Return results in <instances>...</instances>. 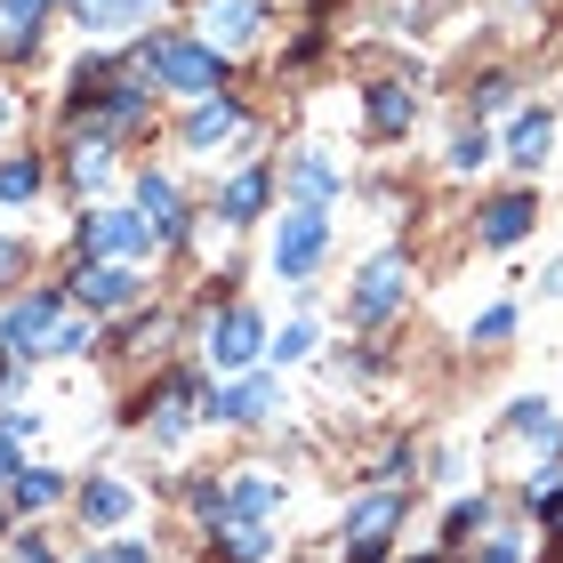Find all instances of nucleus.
I'll return each mask as SVG.
<instances>
[{"label": "nucleus", "mask_w": 563, "mask_h": 563, "mask_svg": "<svg viewBox=\"0 0 563 563\" xmlns=\"http://www.w3.org/2000/svg\"><path fill=\"white\" fill-rule=\"evenodd\" d=\"M48 9H57V0H0V16L16 24V33H9V48H24V41H33V24H41Z\"/></svg>", "instance_id": "nucleus-29"}, {"label": "nucleus", "mask_w": 563, "mask_h": 563, "mask_svg": "<svg viewBox=\"0 0 563 563\" xmlns=\"http://www.w3.org/2000/svg\"><path fill=\"white\" fill-rule=\"evenodd\" d=\"M89 346H97V314L81 306V314H57V330H48L41 354H89Z\"/></svg>", "instance_id": "nucleus-24"}, {"label": "nucleus", "mask_w": 563, "mask_h": 563, "mask_svg": "<svg viewBox=\"0 0 563 563\" xmlns=\"http://www.w3.org/2000/svg\"><path fill=\"white\" fill-rule=\"evenodd\" d=\"M194 402H201V387H194V378H169L162 395H145V427L162 434V443H177V434L194 427Z\"/></svg>", "instance_id": "nucleus-14"}, {"label": "nucleus", "mask_w": 563, "mask_h": 563, "mask_svg": "<svg viewBox=\"0 0 563 563\" xmlns=\"http://www.w3.org/2000/svg\"><path fill=\"white\" fill-rule=\"evenodd\" d=\"M427 563H434V555H427Z\"/></svg>", "instance_id": "nucleus-42"}, {"label": "nucleus", "mask_w": 563, "mask_h": 563, "mask_svg": "<svg viewBox=\"0 0 563 563\" xmlns=\"http://www.w3.org/2000/svg\"><path fill=\"white\" fill-rule=\"evenodd\" d=\"M322 250H330V210H314V201L282 210V234H274V274L282 282H306L322 266Z\"/></svg>", "instance_id": "nucleus-2"}, {"label": "nucleus", "mask_w": 563, "mask_h": 563, "mask_svg": "<svg viewBox=\"0 0 563 563\" xmlns=\"http://www.w3.org/2000/svg\"><path fill=\"white\" fill-rule=\"evenodd\" d=\"M492 162V137L483 130H459V145H451V169H483Z\"/></svg>", "instance_id": "nucleus-30"}, {"label": "nucleus", "mask_w": 563, "mask_h": 563, "mask_svg": "<svg viewBox=\"0 0 563 563\" xmlns=\"http://www.w3.org/2000/svg\"><path fill=\"white\" fill-rule=\"evenodd\" d=\"M290 194L314 201V210H330V194H339V162H330V153H298V162H290Z\"/></svg>", "instance_id": "nucleus-18"}, {"label": "nucleus", "mask_w": 563, "mask_h": 563, "mask_svg": "<svg viewBox=\"0 0 563 563\" xmlns=\"http://www.w3.org/2000/svg\"><path fill=\"white\" fill-rule=\"evenodd\" d=\"M65 499V475L57 467H16L9 475V507H24V516H41V507Z\"/></svg>", "instance_id": "nucleus-19"}, {"label": "nucleus", "mask_w": 563, "mask_h": 563, "mask_svg": "<svg viewBox=\"0 0 563 563\" xmlns=\"http://www.w3.org/2000/svg\"><path fill=\"white\" fill-rule=\"evenodd\" d=\"M73 298H81L89 314H121V306L145 298V282H137V266H121V258H81V274H73Z\"/></svg>", "instance_id": "nucleus-6"}, {"label": "nucleus", "mask_w": 563, "mask_h": 563, "mask_svg": "<svg viewBox=\"0 0 563 563\" xmlns=\"http://www.w3.org/2000/svg\"><path fill=\"white\" fill-rule=\"evenodd\" d=\"M266 194H274V169H242L234 186L218 194V225H250V218L266 210Z\"/></svg>", "instance_id": "nucleus-16"}, {"label": "nucleus", "mask_w": 563, "mask_h": 563, "mask_svg": "<svg viewBox=\"0 0 563 563\" xmlns=\"http://www.w3.org/2000/svg\"><path fill=\"white\" fill-rule=\"evenodd\" d=\"M16 266H24V250H16V242H0V274H16Z\"/></svg>", "instance_id": "nucleus-39"}, {"label": "nucleus", "mask_w": 563, "mask_h": 563, "mask_svg": "<svg viewBox=\"0 0 563 563\" xmlns=\"http://www.w3.org/2000/svg\"><path fill=\"white\" fill-rule=\"evenodd\" d=\"M137 218L153 225V242H177V234H186V201H177V186H169V177H137Z\"/></svg>", "instance_id": "nucleus-13"}, {"label": "nucleus", "mask_w": 563, "mask_h": 563, "mask_svg": "<svg viewBox=\"0 0 563 563\" xmlns=\"http://www.w3.org/2000/svg\"><path fill=\"white\" fill-rule=\"evenodd\" d=\"M523 499L540 507V523L563 540V475H555V467H548V475H531V483H523Z\"/></svg>", "instance_id": "nucleus-25"}, {"label": "nucleus", "mask_w": 563, "mask_h": 563, "mask_svg": "<svg viewBox=\"0 0 563 563\" xmlns=\"http://www.w3.org/2000/svg\"><path fill=\"white\" fill-rule=\"evenodd\" d=\"M483 563H523V540H492V548H483Z\"/></svg>", "instance_id": "nucleus-35"}, {"label": "nucleus", "mask_w": 563, "mask_h": 563, "mask_svg": "<svg viewBox=\"0 0 563 563\" xmlns=\"http://www.w3.org/2000/svg\"><path fill=\"white\" fill-rule=\"evenodd\" d=\"M548 145H555V121H548V113H523L516 130H507V162H516V169H540Z\"/></svg>", "instance_id": "nucleus-21"}, {"label": "nucleus", "mask_w": 563, "mask_h": 563, "mask_svg": "<svg viewBox=\"0 0 563 563\" xmlns=\"http://www.w3.org/2000/svg\"><path fill=\"white\" fill-rule=\"evenodd\" d=\"M306 346H314V322H290V330H282V346H274V354H282V363H298Z\"/></svg>", "instance_id": "nucleus-32"}, {"label": "nucleus", "mask_w": 563, "mask_h": 563, "mask_svg": "<svg viewBox=\"0 0 563 563\" xmlns=\"http://www.w3.org/2000/svg\"><path fill=\"white\" fill-rule=\"evenodd\" d=\"M507 427L531 434V443H563V419L548 411V402H516V411H507Z\"/></svg>", "instance_id": "nucleus-26"}, {"label": "nucleus", "mask_w": 563, "mask_h": 563, "mask_svg": "<svg viewBox=\"0 0 563 563\" xmlns=\"http://www.w3.org/2000/svg\"><path fill=\"white\" fill-rule=\"evenodd\" d=\"M258 354H266V322L250 314V306L210 314V330H201V363H210V371H250Z\"/></svg>", "instance_id": "nucleus-3"}, {"label": "nucleus", "mask_w": 563, "mask_h": 563, "mask_svg": "<svg viewBox=\"0 0 563 563\" xmlns=\"http://www.w3.org/2000/svg\"><path fill=\"white\" fill-rule=\"evenodd\" d=\"M242 137H250V121H242V106L225 89L186 113V153H218V145H242Z\"/></svg>", "instance_id": "nucleus-11"}, {"label": "nucleus", "mask_w": 563, "mask_h": 563, "mask_svg": "<svg viewBox=\"0 0 563 563\" xmlns=\"http://www.w3.org/2000/svg\"><path fill=\"white\" fill-rule=\"evenodd\" d=\"M266 411H282L274 378H234V387H210V395H201V419H225V427H258Z\"/></svg>", "instance_id": "nucleus-9"}, {"label": "nucleus", "mask_w": 563, "mask_h": 563, "mask_svg": "<svg viewBox=\"0 0 563 563\" xmlns=\"http://www.w3.org/2000/svg\"><path fill=\"white\" fill-rule=\"evenodd\" d=\"M130 507H137L130 483H113V475H89V483H81V516H89V523H106V531H113L121 516H130Z\"/></svg>", "instance_id": "nucleus-17"}, {"label": "nucleus", "mask_w": 563, "mask_h": 563, "mask_svg": "<svg viewBox=\"0 0 563 563\" xmlns=\"http://www.w3.org/2000/svg\"><path fill=\"white\" fill-rule=\"evenodd\" d=\"M274 507H282V483H274L266 467H242V475L218 492V531H225V523H266Z\"/></svg>", "instance_id": "nucleus-10"}, {"label": "nucleus", "mask_w": 563, "mask_h": 563, "mask_svg": "<svg viewBox=\"0 0 563 563\" xmlns=\"http://www.w3.org/2000/svg\"><path fill=\"white\" fill-rule=\"evenodd\" d=\"M33 194H41V162H33V153H24V162H0V201H9V210L33 201Z\"/></svg>", "instance_id": "nucleus-28"}, {"label": "nucleus", "mask_w": 563, "mask_h": 563, "mask_svg": "<svg viewBox=\"0 0 563 563\" xmlns=\"http://www.w3.org/2000/svg\"><path fill=\"white\" fill-rule=\"evenodd\" d=\"M73 177H81V186H106V177H113V153H106V137H81V145H73Z\"/></svg>", "instance_id": "nucleus-27"}, {"label": "nucleus", "mask_w": 563, "mask_h": 563, "mask_svg": "<svg viewBox=\"0 0 563 563\" xmlns=\"http://www.w3.org/2000/svg\"><path fill=\"white\" fill-rule=\"evenodd\" d=\"M113 563H153V548H137V540H113Z\"/></svg>", "instance_id": "nucleus-36"}, {"label": "nucleus", "mask_w": 563, "mask_h": 563, "mask_svg": "<svg viewBox=\"0 0 563 563\" xmlns=\"http://www.w3.org/2000/svg\"><path fill=\"white\" fill-rule=\"evenodd\" d=\"M153 250V225L137 210H89L81 218V258H121V266H137Z\"/></svg>", "instance_id": "nucleus-4"}, {"label": "nucleus", "mask_w": 563, "mask_h": 563, "mask_svg": "<svg viewBox=\"0 0 563 563\" xmlns=\"http://www.w3.org/2000/svg\"><path fill=\"white\" fill-rule=\"evenodd\" d=\"M507 330H516V306H483V314H475V339H483V346L507 339Z\"/></svg>", "instance_id": "nucleus-31"}, {"label": "nucleus", "mask_w": 563, "mask_h": 563, "mask_svg": "<svg viewBox=\"0 0 563 563\" xmlns=\"http://www.w3.org/2000/svg\"><path fill=\"white\" fill-rule=\"evenodd\" d=\"M516 106V81H483V113H507Z\"/></svg>", "instance_id": "nucleus-34"}, {"label": "nucleus", "mask_w": 563, "mask_h": 563, "mask_svg": "<svg viewBox=\"0 0 563 563\" xmlns=\"http://www.w3.org/2000/svg\"><path fill=\"white\" fill-rule=\"evenodd\" d=\"M475 523H483V499H459V507H451V523H443V531H451V540H459V531H475Z\"/></svg>", "instance_id": "nucleus-33"}, {"label": "nucleus", "mask_w": 563, "mask_h": 563, "mask_svg": "<svg viewBox=\"0 0 563 563\" xmlns=\"http://www.w3.org/2000/svg\"><path fill=\"white\" fill-rule=\"evenodd\" d=\"M395 523H402V492H371V499L346 516V563H378Z\"/></svg>", "instance_id": "nucleus-8"}, {"label": "nucleus", "mask_w": 563, "mask_h": 563, "mask_svg": "<svg viewBox=\"0 0 563 563\" xmlns=\"http://www.w3.org/2000/svg\"><path fill=\"white\" fill-rule=\"evenodd\" d=\"M531 218H540V210H531V194H499L492 210H483V250H516L531 234Z\"/></svg>", "instance_id": "nucleus-15"}, {"label": "nucleus", "mask_w": 563, "mask_h": 563, "mask_svg": "<svg viewBox=\"0 0 563 563\" xmlns=\"http://www.w3.org/2000/svg\"><path fill=\"white\" fill-rule=\"evenodd\" d=\"M16 563H48V540H16Z\"/></svg>", "instance_id": "nucleus-38"}, {"label": "nucleus", "mask_w": 563, "mask_h": 563, "mask_svg": "<svg viewBox=\"0 0 563 563\" xmlns=\"http://www.w3.org/2000/svg\"><path fill=\"white\" fill-rule=\"evenodd\" d=\"M89 563H113V555H89Z\"/></svg>", "instance_id": "nucleus-41"}, {"label": "nucleus", "mask_w": 563, "mask_h": 563, "mask_svg": "<svg viewBox=\"0 0 563 563\" xmlns=\"http://www.w3.org/2000/svg\"><path fill=\"white\" fill-rule=\"evenodd\" d=\"M0 121H9V97H0Z\"/></svg>", "instance_id": "nucleus-40"}, {"label": "nucleus", "mask_w": 563, "mask_h": 563, "mask_svg": "<svg viewBox=\"0 0 563 563\" xmlns=\"http://www.w3.org/2000/svg\"><path fill=\"white\" fill-rule=\"evenodd\" d=\"M137 73L153 89H186V97H218L225 89V57L210 41H145L137 48Z\"/></svg>", "instance_id": "nucleus-1"}, {"label": "nucleus", "mask_w": 563, "mask_h": 563, "mask_svg": "<svg viewBox=\"0 0 563 563\" xmlns=\"http://www.w3.org/2000/svg\"><path fill=\"white\" fill-rule=\"evenodd\" d=\"M9 475H16V443L0 434V492H9Z\"/></svg>", "instance_id": "nucleus-37"}, {"label": "nucleus", "mask_w": 563, "mask_h": 563, "mask_svg": "<svg viewBox=\"0 0 563 563\" xmlns=\"http://www.w3.org/2000/svg\"><path fill=\"white\" fill-rule=\"evenodd\" d=\"M258 24H266V0H210V9H201V41L242 48V41H258Z\"/></svg>", "instance_id": "nucleus-12"}, {"label": "nucleus", "mask_w": 563, "mask_h": 563, "mask_svg": "<svg viewBox=\"0 0 563 563\" xmlns=\"http://www.w3.org/2000/svg\"><path fill=\"white\" fill-rule=\"evenodd\" d=\"M266 548H274V531H266V523H225V540H218L225 563H266Z\"/></svg>", "instance_id": "nucleus-23"}, {"label": "nucleus", "mask_w": 563, "mask_h": 563, "mask_svg": "<svg viewBox=\"0 0 563 563\" xmlns=\"http://www.w3.org/2000/svg\"><path fill=\"white\" fill-rule=\"evenodd\" d=\"M363 113H371V130H378V137H402V130H411V113H419V106H411V89L378 81V89L363 97Z\"/></svg>", "instance_id": "nucleus-20"}, {"label": "nucleus", "mask_w": 563, "mask_h": 563, "mask_svg": "<svg viewBox=\"0 0 563 563\" xmlns=\"http://www.w3.org/2000/svg\"><path fill=\"white\" fill-rule=\"evenodd\" d=\"M57 314H65L57 290H24L9 314H0V354H16V363H24V354H41L48 330H57Z\"/></svg>", "instance_id": "nucleus-5"}, {"label": "nucleus", "mask_w": 563, "mask_h": 563, "mask_svg": "<svg viewBox=\"0 0 563 563\" xmlns=\"http://www.w3.org/2000/svg\"><path fill=\"white\" fill-rule=\"evenodd\" d=\"M402 290H411V266L387 250V258L363 266V282H354V298H346V314H354V322H387L395 306H402Z\"/></svg>", "instance_id": "nucleus-7"}, {"label": "nucleus", "mask_w": 563, "mask_h": 563, "mask_svg": "<svg viewBox=\"0 0 563 563\" xmlns=\"http://www.w3.org/2000/svg\"><path fill=\"white\" fill-rule=\"evenodd\" d=\"M137 9H153V0H73V24H81V33H106V24H130Z\"/></svg>", "instance_id": "nucleus-22"}]
</instances>
